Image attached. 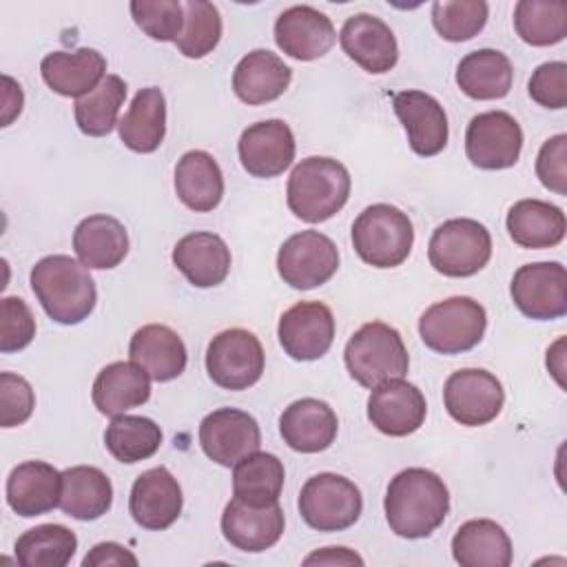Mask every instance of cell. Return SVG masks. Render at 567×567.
I'll use <instances>...</instances> for the list:
<instances>
[{
	"label": "cell",
	"instance_id": "cell-1",
	"mask_svg": "<svg viewBox=\"0 0 567 567\" xmlns=\"http://www.w3.org/2000/svg\"><path fill=\"white\" fill-rule=\"evenodd\" d=\"M385 520L401 538H425L450 512V492L439 474L425 467L401 470L385 492Z\"/></svg>",
	"mask_w": 567,
	"mask_h": 567
},
{
	"label": "cell",
	"instance_id": "cell-2",
	"mask_svg": "<svg viewBox=\"0 0 567 567\" xmlns=\"http://www.w3.org/2000/svg\"><path fill=\"white\" fill-rule=\"evenodd\" d=\"M31 290L44 312L62 326L84 321L97 301L95 281L89 268L69 255L42 257L31 268Z\"/></svg>",
	"mask_w": 567,
	"mask_h": 567
},
{
	"label": "cell",
	"instance_id": "cell-3",
	"mask_svg": "<svg viewBox=\"0 0 567 567\" xmlns=\"http://www.w3.org/2000/svg\"><path fill=\"white\" fill-rule=\"evenodd\" d=\"M350 186V173L341 162L312 155L292 168L286 186V202L292 215L301 221L321 224L346 206Z\"/></svg>",
	"mask_w": 567,
	"mask_h": 567
},
{
	"label": "cell",
	"instance_id": "cell-4",
	"mask_svg": "<svg viewBox=\"0 0 567 567\" xmlns=\"http://www.w3.org/2000/svg\"><path fill=\"white\" fill-rule=\"evenodd\" d=\"M350 377L363 388H377L390 379H403L410 368L408 348L392 326L363 323L346 343L343 352Z\"/></svg>",
	"mask_w": 567,
	"mask_h": 567
},
{
	"label": "cell",
	"instance_id": "cell-5",
	"mask_svg": "<svg viewBox=\"0 0 567 567\" xmlns=\"http://www.w3.org/2000/svg\"><path fill=\"white\" fill-rule=\"evenodd\" d=\"M414 244L410 217L392 204H372L352 224L354 252L374 268L401 266Z\"/></svg>",
	"mask_w": 567,
	"mask_h": 567
},
{
	"label": "cell",
	"instance_id": "cell-6",
	"mask_svg": "<svg viewBox=\"0 0 567 567\" xmlns=\"http://www.w3.org/2000/svg\"><path fill=\"white\" fill-rule=\"evenodd\" d=\"M487 328L485 308L472 297H450L432 303L419 319L423 343L439 354L467 352L481 343Z\"/></svg>",
	"mask_w": 567,
	"mask_h": 567
},
{
	"label": "cell",
	"instance_id": "cell-7",
	"mask_svg": "<svg viewBox=\"0 0 567 567\" xmlns=\"http://www.w3.org/2000/svg\"><path fill=\"white\" fill-rule=\"evenodd\" d=\"M492 257L489 230L470 217L447 219L430 237L427 259L445 277H472Z\"/></svg>",
	"mask_w": 567,
	"mask_h": 567
},
{
	"label": "cell",
	"instance_id": "cell-8",
	"mask_svg": "<svg viewBox=\"0 0 567 567\" xmlns=\"http://www.w3.org/2000/svg\"><path fill=\"white\" fill-rule=\"evenodd\" d=\"M363 509L359 487L334 472L308 478L299 494V514L317 532H343L352 527Z\"/></svg>",
	"mask_w": 567,
	"mask_h": 567
},
{
	"label": "cell",
	"instance_id": "cell-9",
	"mask_svg": "<svg viewBox=\"0 0 567 567\" xmlns=\"http://www.w3.org/2000/svg\"><path fill=\"white\" fill-rule=\"evenodd\" d=\"M264 363L259 339L244 328L215 334L206 350V372L224 390H248L261 379Z\"/></svg>",
	"mask_w": 567,
	"mask_h": 567
},
{
	"label": "cell",
	"instance_id": "cell-10",
	"mask_svg": "<svg viewBox=\"0 0 567 567\" xmlns=\"http://www.w3.org/2000/svg\"><path fill=\"white\" fill-rule=\"evenodd\" d=\"M337 268V244L319 230H301L288 237L277 252L279 277L297 290H310L326 284Z\"/></svg>",
	"mask_w": 567,
	"mask_h": 567
},
{
	"label": "cell",
	"instance_id": "cell-11",
	"mask_svg": "<svg viewBox=\"0 0 567 567\" xmlns=\"http://www.w3.org/2000/svg\"><path fill=\"white\" fill-rule=\"evenodd\" d=\"M443 403L456 423L478 427L487 425L501 414L505 390L492 372L481 368H463L447 377L443 385Z\"/></svg>",
	"mask_w": 567,
	"mask_h": 567
},
{
	"label": "cell",
	"instance_id": "cell-12",
	"mask_svg": "<svg viewBox=\"0 0 567 567\" xmlns=\"http://www.w3.org/2000/svg\"><path fill=\"white\" fill-rule=\"evenodd\" d=\"M514 306L529 319L551 321L567 315V272L558 261L520 266L509 284Z\"/></svg>",
	"mask_w": 567,
	"mask_h": 567
},
{
	"label": "cell",
	"instance_id": "cell-13",
	"mask_svg": "<svg viewBox=\"0 0 567 567\" xmlns=\"http://www.w3.org/2000/svg\"><path fill=\"white\" fill-rule=\"evenodd\" d=\"M523 151V128L505 111H485L470 120L465 131L467 159L483 171L509 168Z\"/></svg>",
	"mask_w": 567,
	"mask_h": 567
},
{
	"label": "cell",
	"instance_id": "cell-14",
	"mask_svg": "<svg viewBox=\"0 0 567 567\" xmlns=\"http://www.w3.org/2000/svg\"><path fill=\"white\" fill-rule=\"evenodd\" d=\"M199 445L204 454L230 467L261 445V430L252 414L237 408H219L199 423Z\"/></svg>",
	"mask_w": 567,
	"mask_h": 567
},
{
	"label": "cell",
	"instance_id": "cell-15",
	"mask_svg": "<svg viewBox=\"0 0 567 567\" xmlns=\"http://www.w3.org/2000/svg\"><path fill=\"white\" fill-rule=\"evenodd\" d=\"M277 337L290 359L315 361L334 341L332 310L321 301H299L281 315Z\"/></svg>",
	"mask_w": 567,
	"mask_h": 567
},
{
	"label": "cell",
	"instance_id": "cell-16",
	"mask_svg": "<svg viewBox=\"0 0 567 567\" xmlns=\"http://www.w3.org/2000/svg\"><path fill=\"white\" fill-rule=\"evenodd\" d=\"M337 40L332 20L310 4H295L279 13L275 42L292 60L310 62L323 58Z\"/></svg>",
	"mask_w": 567,
	"mask_h": 567
},
{
	"label": "cell",
	"instance_id": "cell-17",
	"mask_svg": "<svg viewBox=\"0 0 567 567\" xmlns=\"http://www.w3.org/2000/svg\"><path fill=\"white\" fill-rule=\"evenodd\" d=\"M427 414L423 392L403 379H390L372 388L368 396L370 423L388 436H408L416 432Z\"/></svg>",
	"mask_w": 567,
	"mask_h": 567
},
{
	"label": "cell",
	"instance_id": "cell-18",
	"mask_svg": "<svg viewBox=\"0 0 567 567\" xmlns=\"http://www.w3.org/2000/svg\"><path fill=\"white\" fill-rule=\"evenodd\" d=\"M295 135L284 120H266L244 128L237 151L244 171L252 177H277L295 159Z\"/></svg>",
	"mask_w": 567,
	"mask_h": 567
},
{
	"label": "cell",
	"instance_id": "cell-19",
	"mask_svg": "<svg viewBox=\"0 0 567 567\" xmlns=\"http://www.w3.org/2000/svg\"><path fill=\"white\" fill-rule=\"evenodd\" d=\"M182 487L177 478L164 467H151L142 472L128 496V512L133 520L153 532L168 529L182 514Z\"/></svg>",
	"mask_w": 567,
	"mask_h": 567
},
{
	"label": "cell",
	"instance_id": "cell-20",
	"mask_svg": "<svg viewBox=\"0 0 567 567\" xmlns=\"http://www.w3.org/2000/svg\"><path fill=\"white\" fill-rule=\"evenodd\" d=\"M284 509L277 503L248 505L239 498H230L221 514L224 538L241 551L259 554L270 549L284 534Z\"/></svg>",
	"mask_w": 567,
	"mask_h": 567
},
{
	"label": "cell",
	"instance_id": "cell-21",
	"mask_svg": "<svg viewBox=\"0 0 567 567\" xmlns=\"http://www.w3.org/2000/svg\"><path fill=\"white\" fill-rule=\"evenodd\" d=\"M339 44L350 60L374 75L388 73L399 60V44L392 29L370 13L350 16L339 31Z\"/></svg>",
	"mask_w": 567,
	"mask_h": 567
},
{
	"label": "cell",
	"instance_id": "cell-22",
	"mask_svg": "<svg viewBox=\"0 0 567 567\" xmlns=\"http://www.w3.org/2000/svg\"><path fill=\"white\" fill-rule=\"evenodd\" d=\"M392 109L416 155L432 157L445 148L447 115L436 97L423 91H399L392 95Z\"/></svg>",
	"mask_w": 567,
	"mask_h": 567
},
{
	"label": "cell",
	"instance_id": "cell-23",
	"mask_svg": "<svg viewBox=\"0 0 567 567\" xmlns=\"http://www.w3.org/2000/svg\"><path fill=\"white\" fill-rule=\"evenodd\" d=\"M339 421L334 410L319 399H299L279 416V434L284 443L301 454L328 450L337 439Z\"/></svg>",
	"mask_w": 567,
	"mask_h": 567
},
{
	"label": "cell",
	"instance_id": "cell-24",
	"mask_svg": "<svg viewBox=\"0 0 567 567\" xmlns=\"http://www.w3.org/2000/svg\"><path fill=\"white\" fill-rule=\"evenodd\" d=\"M60 487L62 472L44 461H27L7 476V503L18 516L33 518L60 505Z\"/></svg>",
	"mask_w": 567,
	"mask_h": 567
},
{
	"label": "cell",
	"instance_id": "cell-25",
	"mask_svg": "<svg viewBox=\"0 0 567 567\" xmlns=\"http://www.w3.org/2000/svg\"><path fill=\"white\" fill-rule=\"evenodd\" d=\"M128 357L157 383L177 379L188 359L182 337L162 323H148L135 330L128 343Z\"/></svg>",
	"mask_w": 567,
	"mask_h": 567
},
{
	"label": "cell",
	"instance_id": "cell-26",
	"mask_svg": "<svg viewBox=\"0 0 567 567\" xmlns=\"http://www.w3.org/2000/svg\"><path fill=\"white\" fill-rule=\"evenodd\" d=\"M104 71V55L89 47L73 53L53 51L40 62V73L47 86L64 97H84L91 93L106 78Z\"/></svg>",
	"mask_w": 567,
	"mask_h": 567
},
{
	"label": "cell",
	"instance_id": "cell-27",
	"mask_svg": "<svg viewBox=\"0 0 567 567\" xmlns=\"http://www.w3.org/2000/svg\"><path fill=\"white\" fill-rule=\"evenodd\" d=\"M173 264L195 288H213L230 272V248L215 233H190L175 244Z\"/></svg>",
	"mask_w": 567,
	"mask_h": 567
},
{
	"label": "cell",
	"instance_id": "cell-28",
	"mask_svg": "<svg viewBox=\"0 0 567 567\" xmlns=\"http://www.w3.org/2000/svg\"><path fill=\"white\" fill-rule=\"evenodd\" d=\"M91 399L100 414L120 416L151 399V377L133 361H113L97 372Z\"/></svg>",
	"mask_w": 567,
	"mask_h": 567
},
{
	"label": "cell",
	"instance_id": "cell-29",
	"mask_svg": "<svg viewBox=\"0 0 567 567\" xmlns=\"http://www.w3.org/2000/svg\"><path fill=\"white\" fill-rule=\"evenodd\" d=\"M292 69L272 51L255 49L244 55L233 71V91L246 104H266L286 93Z\"/></svg>",
	"mask_w": 567,
	"mask_h": 567
},
{
	"label": "cell",
	"instance_id": "cell-30",
	"mask_svg": "<svg viewBox=\"0 0 567 567\" xmlns=\"http://www.w3.org/2000/svg\"><path fill=\"white\" fill-rule=\"evenodd\" d=\"M73 250L86 268L109 270L120 266L126 257L128 233L124 224L111 215H91L75 226Z\"/></svg>",
	"mask_w": 567,
	"mask_h": 567
},
{
	"label": "cell",
	"instance_id": "cell-31",
	"mask_svg": "<svg viewBox=\"0 0 567 567\" xmlns=\"http://www.w3.org/2000/svg\"><path fill=\"white\" fill-rule=\"evenodd\" d=\"M507 233L520 248H554L565 239L567 219L565 213L543 199L516 202L505 219Z\"/></svg>",
	"mask_w": 567,
	"mask_h": 567
},
{
	"label": "cell",
	"instance_id": "cell-32",
	"mask_svg": "<svg viewBox=\"0 0 567 567\" xmlns=\"http://www.w3.org/2000/svg\"><path fill=\"white\" fill-rule=\"evenodd\" d=\"M175 193L195 213H210L224 197V175L206 151H188L175 166Z\"/></svg>",
	"mask_w": 567,
	"mask_h": 567
},
{
	"label": "cell",
	"instance_id": "cell-33",
	"mask_svg": "<svg viewBox=\"0 0 567 567\" xmlns=\"http://www.w3.org/2000/svg\"><path fill=\"white\" fill-rule=\"evenodd\" d=\"M452 556L461 567H509L512 540L496 520L474 518L456 529Z\"/></svg>",
	"mask_w": 567,
	"mask_h": 567
},
{
	"label": "cell",
	"instance_id": "cell-34",
	"mask_svg": "<svg viewBox=\"0 0 567 567\" xmlns=\"http://www.w3.org/2000/svg\"><path fill=\"white\" fill-rule=\"evenodd\" d=\"M120 140L135 153H153L166 135V100L157 86L140 89L117 122Z\"/></svg>",
	"mask_w": 567,
	"mask_h": 567
},
{
	"label": "cell",
	"instance_id": "cell-35",
	"mask_svg": "<svg viewBox=\"0 0 567 567\" xmlns=\"http://www.w3.org/2000/svg\"><path fill=\"white\" fill-rule=\"evenodd\" d=\"M111 478L93 465H75L62 472L60 509L78 520H95L111 509Z\"/></svg>",
	"mask_w": 567,
	"mask_h": 567
},
{
	"label": "cell",
	"instance_id": "cell-36",
	"mask_svg": "<svg viewBox=\"0 0 567 567\" xmlns=\"http://www.w3.org/2000/svg\"><path fill=\"white\" fill-rule=\"evenodd\" d=\"M512 82V62L496 49L472 51L456 66V84L472 100H501L509 93Z\"/></svg>",
	"mask_w": 567,
	"mask_h": 567
},
{
	"label": "cell",
	"instance_id": "cell-37",
	"mask_svg": "<svg viewBox=\"0 0 567 567\" xmlns=\"http://www.w3.org/2000/svg\"><path fill=\"white\" fill-rule=\"evenodd\" d=\"M284 463L268 452H252L235 463L233 496L248 505H270L279 501L284 487Z\"/></svg>",
	"mask_w": 567,
	"mask_h": 567
},
{
	"label": "cell",
	"instance_id": "cell-38",
	"mask_svg": "<svg viewBox=\"0 0 567 567\" xmlns=\"http://www.w3.org/2000/svg\"><path fill=\"white\" fill-rule=\"evenodd\" d=\"M78 549L75 534L58 523L27 529L16 540V558L22 567H64Z\"/></svg>",
	"mask_w": 567,
	"mask_h": 567
},
{
	"label": "cell",
	"instance_id": "cell-39",
	"mask_svg": "<svg viewBox=\"0 0 567 567\" xmlns=\"http://www.w3.org/2000/svg\"><path fill=\"white\" fill-rule=\"evenodd\" d=\"M104 445L120 463H137L151 458L162 445V430L148 416L120 414L106 425Z\"/></svg>",
	"mask_w": 567,
	"mask_h": 567
},
{
	"label": "cell",
	"instance_id": "cell-40",
	"mask_svg": "<svg viewBox=\"0 0 567 567\" xmlns=\"http://www.w3.org/2000/svg\"><path fill=\"white\" fill-rule=\"evenodd\" d=\"M126 100V82L120 75H106L91 93L75 100V124L84 135L102 137L117 126L120 109Z\"/></svg>",
	"mask_w": 567,
	"mask_h": 567
},
{
	"label": "cell",
	"instance_id": "cell-41",
	"mask_svg": "<svg viewBox=\"0 0 567 567\" xmlns=\"http://www.w3.org/2000/svg\"><path fill=\"white\" fill-rule=\"evenodd\" d=\"M514 29L532 47H551L567 35V4L549 0H520L514 7Z\"/></svg>",
	"mask_w": 567,
	"mask_h": 567
},
{
	"label": "cell",
	"instance_id": "cell-42",
	"mask_svg": "<svg viewBox=\"0 0 567 567\" xmlns=\"http://www.w3.org/2000/svg\"><path fill=\"white\" fill-rule=\"evenodd\" d=\"M184 4V29L175 40L182 55L197 60L208 55L221 38V16L213 2L186 0Z\"/></svg>",
	"mask_w": 567,
	"mask_h": 567
},
{
	"label": "cell",
	"instance_id": "cell-43",
	"mask_svg": "<svg viewBox=\"0 0 567 567\" xmlns=\"http://www.w3.org/2000/svg\"><path fill=\"white\" fill-rule=\"evenodd\" d=\"M489 7L483 0H436L432 4V24L447 42H465L483 31Z\"/></svg>",
	"mask_w": 567,
	"mask_h": 567
},
{
	"label": "cell",
	"instance_id": "cell-44",
	"mask_svg": "<svg viewBox=\"0 0 567 567\" xmlns=\"http://www.w3.org/2000/svg\"><path fill=\"white\" fill-rule=\"evenodd\" d=\"M135 24L153 40L175 42L184 29V4L179 0H133Z\"/></svg>",
	"mask_w": 567,
	"mask_h": 567
},
{
	"label": "cell",
	"instance_id": "cell-45",
	"mask_svg": "<svg viewBox=\"0 0 567 567\" xmlns=\"http://www.w3.org/2000/svg\"><path fill=\"white\" fill-rule=\"evenodd\" d=\"M0 350L16 352L27 348L35 337V319L20 297H4L0 303Z\"/></svg>",
	"mask_w": 567,
	"mask_h": 567
},
{
	"label": "cell",
	"instance_id": "cell-46",
	"mask_svg": "<svg viewBox=\"0 0 567 567\" xmlns=\"http://www.w3.org/2000/svg\"><path fill=\"white\" fill-rule=\"evenodd\" d=\"M35 408V394L31 383L13 372L0 374V425H22Z\"/></svg>",
	"mask_w": 567,
	"mask_h": 567
},
{
	"label": "cell",
	"instance_id": "cell-47",
	"mask_svg": "<svg viewBox=\"0 0 567 567\" xmlns=\"http://www.w3.org/2000/svg\"><path fill=\"white\" fill-rule=\"evenodd\" d=\"M529 97L545 109H565L567 106V64L565 62H545L534 69L529 84Z\"/></svg>",
	"mask_w": 567,
	"mask_h": 567
},
{
	"label": "cell",
	"instance_id": "cell-48",
	"mask_svg": "<svg viewBox=\"0 0 567 567\" xmlns=\"http://www.w3.org/2000/svg\"><path fill=\"white\" fill-rule=\"evenodd\" d=\"M536 175L540 184L556 195L567 193V135L558 133L549 137L536 157Z\"/></svg>",
	"mask_w": 567,
	"mask_h": 567
},
{
	"label": "cell",
	"instance_id": "cell-49",
	"mask_svg": "<svg viewBox=\"0 0 567 567\" xmlns=\"http://www.w3.org/2000/svg\"><path fill=\"white\" fill-rule=\"evenodd\" d=\"M104 565H137L135 554H131L120 543H97L82 560V567H104Z\"/></svg>",
	"mask_w": 567,
	"mask_h": 567
},
{
	"label": "cell",
	"instance_id": "cell-50",
	"mask_svg": "<svg viewBox=\"0 0 567 567\" xmlns=\"http://www.w3.org/2000/svg\"><path fill=\"white\" fill-rule=\"evenodd\" d=\"M363 565V558L348 547H326L303 558V565Z\"/></svg>",
	"mask_w": 567,
	"mask_h": 567
},
{
	"label": "cell",
	"instance_id": "cell-51",
	"mask_svg": "<svg viewBox=\"0 0 567 567\" xmlns=\"http://www.w3.org/2000/svg\"><path fill=\"white\" fill-rule=\"evenodd\" d=\"M7 84V93H4V115H2V126H9L11 120L16 115H20L22 111V89L20 84H16L9 75L2 78Z\"/></svg>",
	"mask_w": 567,
	"mask_h": 567
}]
</instances>
